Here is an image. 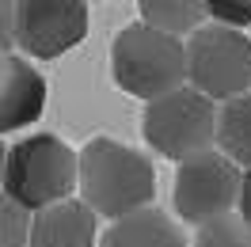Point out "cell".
<instances>
[{"label": "cell", "mask_w": 251, "mask_h": 247, "mask_svg": "<svg viewBox=\"0 0 251 247\" xmlns=\"http://www.w3.org/2000/svg\"><path fill=\"white\" fill-rule=\"evenodd\" d=\"M156 198V171L152 160L114 137H95L80 148V201L95 217L122 221L149 209Z\"/></svg>", "instance_id": "1"}, {"label": "cell", "mask_w": 251, "mask_h": 247, "mask_svg": "<svg viewBox=\"0 0 251 247\" xmlns=\"http://www.w3.org/2000/svg\"><path fill=\"white\" fill-rule=\"evenodd\" d=\"M110 76L118 92L156 103L187 88V42L160 34L145 23H129L110 42Z\"/></svg>", "instance_id": "2"}, {"label": "cell", "mask_w": 251, "mask_h": 247, "mask_svg": "<svg viewBox=\"0 0 251 247\" xmlns=\"http://www.w3.org/2000/svg\"><path fill=\"white\" fill-rule=\"evenodd\" d=\"M80 190V152H73L57 133H31L8 148L4 194L27 213L61 205Z\"/></svg>", "instance_id": "3"}, {"label": "cell", "mask_w": 251, "mask_h": 247, "mask_svg": "<svg viewBox=\"0 0 251 247\" xmlns=\"http://www.w3.org/2000/svg\"><path fill=\"white\" fill-rule=\"evenodd\" d=\"M141 133L156 156L187 164L217 148V103L187 84L156 103H145Z\"/></svg>", "instance_id": "4"}, {"label": "cell", "mask_w": 251, "mask_h": 247, "mask_svg": "<svg viewBox=\"0 0 251 247\" xmlns=\"http://www.w3.org/2000/svg\"><path fill=\"white\" fill-rule=\"evenodd\" d=\"M187 84L213 103H228L251 88V38L221 23H205L187 38Z\"/></svg>", "instance_id": "5"}, {"label": "cell", "mask_w": 251, "mask_h": 247, "mask_svg": "<svg viewBox=\"0 0 251 247\" xmlns=\"http://www.w3.org/2000/svg\"><path fill=\"white\" fill-rule=\"evenodd\" d=\"M240 183H244V171L236 168L225 152H202L179 164L172 183V201L175 213L183 217L187 224L202 228L217 217H228L240 201Z\"/></svg>", "instance_id": "6"}, {"label": "cell", "mask_w": 251, "mask_h": 247, "mask_svg": "<svg viewBox=\"0 0 251 247\" xmlns=\"http://www.w3.org/2000/svg\"><path fill=\"white\" fill-rule=\"evenodd\" d=\"M88 4L80 0H19L16 4V49L34 61H53L84 42Z\"/></svg>", "instance_id": "7"}, {"label": "cell", "mask_w": 251, "mask_h": 247, "mask_svg": "<svg viewBox=\"0 0 251 247\" xmlns=\"http://www.w3.org/2000/svg\"><path fill=\"white\" fill-rule=\"evenodd\" d=\"M46 107V80L27 57H0V137L27 129L42 118Z\"/></svg>", "instance_id": "8"}, {"label": "cell", "mask_w": 251, "mask_h": 247, "mask_svg": "<svg viewBox=\"0 0 251 247\" xmlns=\"http://www.w3.org/2000/svg\"><path fill=\"white\" fill-rule=\"evenodd\" d=\"M99 236V217L80 198L50 205L31 221V247H95Z\"/></svg>", "instance_id": "9"}, {"label": "cell", "mask_w": 251, "mask_h": 247, "mask_svg": "<svg viewBox=\"0 0 251 247\" xmlns=\"http://www.w3.org/2000/svg\"><path fill=\"white\" fill-rule=\"evenodd\" d=\"M99 247H187V232L175 224L172 213L149 205L122 221H110V228L99 236Z\"/></svg>", "instance_id": "10"}, {"label": "cell", "mask_w": 251, "mask_h": 247, "mask_svg": "<svg viewBox=\"0 0 251 247\" xmlns=\"http://www.w3.org/2000/svg\"><path fill=\"white\" fill-rule=\"evenodd\" d=\"M137 12H141L145 27H152L160 34H172L179 42H183V34L190 38L194 31H202L209 23V12L198 0H141Z\"/></svg>", "instance_id": "11"}, {"label": "cell", "mask_w": 251, "mask_h": 247, "mask_svg": "<svg viewBox=\"0 0 251 247\" xmlns=\"http://www.w3.org/2000/svg\"><path fill=\"white\" fill-rule=\"evenodd\" d=\"M217 152L251 171V92L217 107Z\"/></svg>", "instance_id": "12"}, {"label": "cell", "mask_w": 251, "mask_h": 247, "mask_svg": "<svg viewBox=\"0 0 251 247\" xmlns=\"http://www.w3.org/2000/svg\"><path fill=\"white\" fill-rule=\"evenodd\" d=\"M194 247H251V224L240 213L217 217L194 232Z\"/></svg>", "instance_id": "13"}, {"label": "cell", "mask_w": 251, "mask_h": 247, "mask_svg": "<svg viewBox=\"0 0 251 247\" xmlns=\"http://www.w3.org/2000/svg\"><path fill=\"white\" fill-rule=\"evenodd\" d=\"M31 221L34 217L0 190V247H31Z\"/></svg>", "instance_id": "14"}, {"label": "cell", "mask_w": 251, "mask_h": 247, "mask_svg": "<svg viewBox=\"0 0 251 247\" xmlns=\"http://www.w3.org/2000/svg\"><path fill=\"white\" fill-rule=\"evenodd\" d=\"M209 12V23H221V27H232V31H244L251 23V0L248 4H228V0H217V4H205Z\"/></svg>", "instance_id": "15"}, {"label": "cell", "mask_w": 251, "mask_h": 247, "mask_svg": "<svg viewBox=\"0 0 251 247\" xmlns=\"http://www.w3.org/2000/svg\"><path fill=\"white\" fill-rule=\"evenodd\" d=\"M16 49V4L0 0V57H12Z\"/></svg>", "instance_id": "16"}, {"label": "cell", "mask_w": 251, "mask_h": 247, "mask_svg": "<svg viewBox=\"0 0 251 247\" xmlns=\"http://www.w3.org/2000/svg\"><path fill=\"white\" fill-rule=\"evenodd\" d=\"M236 213L251 224V171H244V183H240V201H236Z\"/></svg>", "instance_id": "17"}, {"label": "cell", "mask_w": 251, "mask_h": 247, "mask_svg": "<svg viewBox=\"0 0 251 247\" xmlns=\"http://www.w3.org/2000/svg\"><path fill=\"white\" fill-rule=\"evenodd\" d=\"M4 164H8V148H4V137H0V186H4Z\"/></svg>", "instance_id": "18"}]
</instances>
